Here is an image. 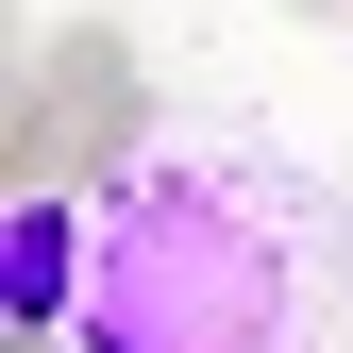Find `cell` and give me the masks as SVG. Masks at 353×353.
I'll use <instances>...</instances> for the list:
<instances>
[{
    "mask_svg": "<svg viewBox=\"0 0 353 353\" xmlns=\"http://www.w3.org/2000/svg\"><path fill=\"white\" fill-rule=\"evenodd\" d=\"M17 353H68V336H17Z\"/></svg>",
    "mask_w": 353,
    "mask_h": 353,
    "instance_id": "obj_4",
    "label": "cell"
},
{
    "mask_svg": "<svg viewBox=\"0 0 353 353\" xmlns=\"http://www.w3.org/2000/svg\"><path fill=\"white\" fill-rule=\"evenodd\" d=\"M68 152H84V185H118L152 135V68H135V34L118 17H68V34H34V68H17V185H68Z\"/></svg>",
    "mask_w": 353,
    "mask_h": 353,
    "instance_id": "obj_2",
    "label": "cell"
},
{
    "mask_svg": "<svg viewBox=\"0 0 353 353\" xmlns=\"http://www.w3.org/2000/svg\"><path fill=\"white\" fill-rule=\"evenodd\" d=\"M0 303H17V336L84 320V185H17L0 202Z\"/></svg>",
    "mask_w": 353,
    "mask_h": 353,
    "instance_id": "obj_3",
    "label": "cell"
},
{
    "mask_svg": "<svg viewBox=\"0 0 353 353\" xmlns=\"http://www.w3.org/2000/svg\"><path fill=\"white\" fill-rule=\"evenodd\" d=\"M353 286V185L270 135H168L84 185V353H303Z\"/></svg>",
    "mask_w": 353,
    "mask_h": 353,
    "instance_id": "obj_1",
    "label": "cell"
}]
</instances>
